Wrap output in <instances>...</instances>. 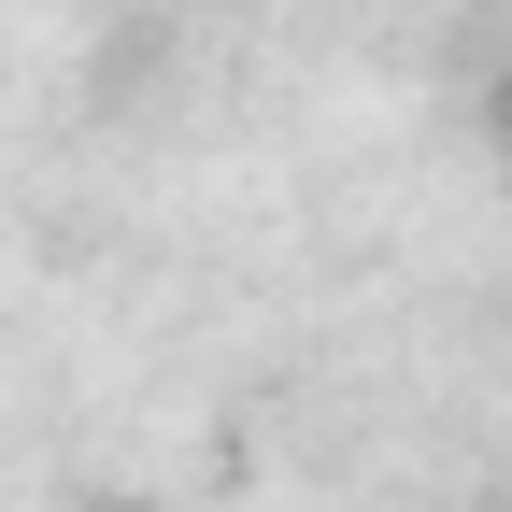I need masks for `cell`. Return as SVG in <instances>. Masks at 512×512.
I'll list each match as a JSON object with an SVG mask.
<instances>
[{
  "label": "cell",
  "instance_id": "6da1fadb",
  "mask_svg": "<svg viewBox=\"0 0 512 512\" xmlns=\"http://www.w3.org/2000/svg\"><path fill=\"white\" fill-rule=\"evenodd\" d=\"M484 128H498V157H512V72H498V86H484Z\"/></svg>",
  "mask_w": 512,
  "mask_h": 512
},
{
  "label": "cell",
  "instance_id": "7a4b0ae2",
  "mask_svg": "<svg viewBox=\"0 0 512 512\" xmlns=\"http://www.w3.org/2000/svg\"><path fill=\"white\" fill-rule=\"evenodd\" d=\"M100 512H157V498H100Z\"/></svg>",
  "mask_w": 512,
  "mask_h": 512
}]
</instances>
